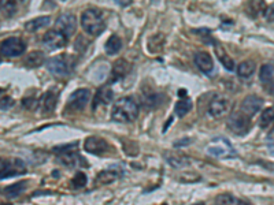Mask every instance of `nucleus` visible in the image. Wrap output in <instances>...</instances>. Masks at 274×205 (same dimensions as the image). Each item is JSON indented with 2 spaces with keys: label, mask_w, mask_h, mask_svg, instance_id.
I'll return each instance as SVG.
<instances>
[{
  "label": "nucleus",
  "mask_w": 274,
  "mask_h": 205,
  "mask_svg": "<svg viewBox=\"0 0 274 205\" xmlns=\"http://www.w3.org/2000/svg\"><path fill=\"white\" fill-rule=\"evenodd\" d=\"M139 107L132 97H121L114 102L111 119L118 123H130L137 119Z\"/></svg>",
  "instance_id": "obj_1"
},
{
  "label": "nucleus",
  "mask_w": 274,
  "mask_h": 205,
  "mask_svg": "<svg viewBox=\"0 0 274 205\" xmlns=\"http://www.w3.org/2000/svg\"><path fill=\"white\" fill-rule=\"evenodd\" d=\"M81 26H83L84 30L92 37L100 36L106 29V24L103 20L102 13L96 8H88L84 11L81 15Z\"/></svg>",
  "instance_id": "obj_2"
},
{
  "label": "nucleus",
  "mask_w": 274,
  "mask_h": 205,
  "mask_svg": "<svg viewBox=\"0 0 274 205\" xmlns=\"http://www.w3.org/2000/svg\"><path fill=\"white\" fill-rule=\"evenodd\" d=\"M71 56L69 55H59V56H55L48 60L47 63V69L48 71L57 76V77H66L69 76L73 70V64H71Z\"/></svg>",
  "instance_id": "obj_3"
},
{
  "label": "nucleus",
  "mask_w": 274,
  "mask_h": 205,
  "mask_svg": "<svg viewBox=\"0 0 274 205\" xmlns=\"http://www.w3.org/2000/svg\"><path fill=\"white\" fill-rule=\"evenodd\" d=\"M228 128L236 135H245L251 130V118L242 111L230 114L228 119Z\"/></svg>",
  "instance_id": "obj_4"
},
{
  "label": "nucleus",
  "mask_w": 274,
  "mask_h": 205,
  "mask_svg": "<svg viewBox=\"0 0 274 205\" xmlns=\"http://www.w3.org/2000/svg\"><path fill=\"white\" fill-rule=\"evenodd\" d=\"M207 154L210 156H214V157H219V159H223V157H230L233 154H236L235 149L232 147L229 140L223 138V137H219V138H215L209 144L207 147Z\"/></svg>",
  "instance_id": "obj_5"
},
{
  "label": "nucleus",
  "mask_w": 274,
  "mask_h": 205,
  "mask_svg": "<svg viewBox=\"0 0 274 205\" xmlns=\"http://www.w3.org/2000/svg\"><path fill=\"white\" fill-rule=\"evenodd\" d=\"M26 51V44L19 37H10L0 44V53L6 58H17Z\"/></svg>",
  "instance_id": "obj_6"
},
{
  "label": "nucleus",
  "mask_w": 274,
  "mask_h": 205,
  "mask_svg": "<svg viewBox=\"0 0 274 205\" xmlns=\"http://www.w3.org/2000/svg\"><path fill=\"white\" fill-rule=\"evenodd\" d=\"M26 173V167L24 161L19 159L13 160H3L0 159V179H6L10 177H17Z\"/></svg>",
  "instance_id": "obj_7"
},
{
  "label": "nucleus",
  "mask_w": 274,
  "mask_h": 205,
  "mask_svg": "<svg viewBox=\"0 0 274 205\" xmlns=\"http://www.w3.org/2000/svg\"><path fill=\"white\" fill-rule=\"evenodd\" d=\"M91 92L88 89H77L73 92L67 102V109H71L73 112H80L85 108V105L90 102Z\"/></svg>",
  "instance_id": "obj_8"
},
{
  "label": "nucleus",
  "mask_w": 274,
  "mask_h": 205,
  "mask_svg": "<svg viewBox=\"0 0 274 205\" xmlns=\"http://www.w3.org/2000/svg\"><path fill=\"white\" fill-rule=\"evenodd\" d=\"M230 105L232 102L226 96H215L211 100L210 105H209V114L211 118H222L230 111Z\"/></svg>",
  "instance_id": "obj_9"
},
{
  "label": "nucleus",
  "mask_w": 274,
  "mask_h": 205,
  "mask_svg": "<svg viewBox=\"0 0 274 205\" xmlns=\"http://www.w3.org/2000/svg\"><path fill=\"white\" fill-rule=\"evenodd\" d=\"M55 29L63 33L66 37H71L77 29V20L73 14H62L55 22Z\"/></svg>",
  "instance_id": "obj_10"
},
{
  "label": "nucleus",
  "mask_w": 274,
  "mask_h": 205,
  "mask_svg": "<svg viewBox=\"0 0 274 205\" xmlns=\"http://www.w3.org/2000/svg\"><path fill=\"white\" fill-rule=\"evenodd\" d=\"M43 43H44V45L48 50L55 51V50H59V48H63L66 43H67V37L64 36L63 33L54 29V30L45 33L44 37H43Z\"/></svg>",
  "instance_id": "obj_11"
},
{
  "label": "nucleus",
  "mask_w": 274,
  "mask_h": 205,
  "mask_svg": "<svg viewBox=\"0 0 274 205\" xmlns=\"http://www.w3.org/2000/svg\"><path fill=\"white\" fill-rule=\"evenodd\" d=\"M84 149L91 154H106L107 149H109V144L106 140H103L100 137H96V135H92V137H88L85 142H84Z\"/></svg>",
  "instance_id": "obj_12"
},
{
  "label": "nucleus",
  "mask_w": 274,
  "mask_h": 205,
  "mask_svg": "<svg viewBox=\"0 0 274 205\" xmlns=\"http://www.w3.org/2000/svg\"><path fill=\"white\" fill-rule=\"evenodd\" d=\"M263 107V100L261 97L255 96V95H251V96H247L242 102V112H244L245 115L252 118L255 116L259 111Z\"/></svg>",
  "instance_id": "obj_13"
},
{
  "label": "nucleus",
  "mask_w": 274,
  "mask_h": 205,
  "mask_svg": "<svg viewBox=\"0 0 274 205\" xmlns=\"http://www.w3.org/2000/svg\"><path fill=\"white\" fill-rule=\"evenodd\" d=\"M195 64L198 66V69L204 74L210 76L211 73L214 71V62L213 58L209 52L200 51L195 55Z\"/></svg>",
  "instance_id": "obj_14"
},
{
  "label": "nucleus",
  "mask_w": 274,
  "mask_h": 205,
  "mask_svg": "<svg viewBox=\"0 0 274 205\" xmlns=\"http://www.w3.org/2000/svg\"><path fill=\"white\" fill-rule=\"evenodd\" d=\"M58 161L66 167H77L83 163L81 157H80L78 154L76 152V148H70V149H67V151L59 152Z\"/></svg>",
  "instance_id": "obj_15"
},
{
  "label": "nucleus",
  "mask_w": 274,
  "mask_h": 205,
  "mask_svg": "<svg viewBox=\"0 0 274 205\" xmlns=\"http://www.w3.org/2000/svg\"><path fill=\"white\" fill-rule=\"evenodd\" d=\"M120 177H121V174L120 171L117 170V168H107V170H104L102 173L97 174V177H96V180H97V183H100V185H110V183H114L115 180L120 179Z\"/></svg>",
  "instance_id": "obj_16"
},
{
  "label": "nucleus",
  "mask_w": 274,
  "mask_h": 205,
  "mask_svg": "<svg viewBox=\"0 0 274 205\" xmlns=\"http://www.w3.org/2000/svg\"><path fill=\"white\" fill-rule=\"evenodd\" d=\"M215 55H217V58L219 59V62H221L223 67H225V70L228 71L236 70V64H235V62H233V59L230 58L229 55L226 53V51H225V48H222L219 44H217V47H215Z\"/></svg>",
  "instance_id": "obj_17"
},
{
  "label": "nucleus",
  "mask_w": 274,
  "mask_h": 205,
  "mask_svg": "<svg viewBox=\"0 0 274 205\" xmlns=\"http://www.w3.org/2000/svg\"><path fill=\"white\" fill-rule=\"evenodd\" d=\"M51 22V18L50 17H38V18H34V20L28 21L25 24V30L26 32H37L40 29H43L45 26L50 25Z\"/></svg>",
  "instance_id": "obj_18"
},
{
  "label": "nucleus",
  "mask_w": 274,
  "mask_h": 205,
  "mask_svg": "<svg viewBox=\"0 0 274 205\" xmlns=\"http://www.w3.org/2000/svg\"><path fill=\"white\" fill-rule=\"evenodd\" d=\"M26 187H28V182L26 180H19L17 183L7 186L4 189V196H7L8 199H15V197H18V196H21L22 193L25 192Z\"/></svg>",
  "instance_id": "obj_19"
},
{
  "label": "nucleus",
  "mask_w": 274,
  "mask_h": 205,
  "mask_svg": "<svg viewBox=\"0 0 274 205\" xmlns=\"http://www.w3.org/2000/svg\"><path fill=\"white\" fill-rule=\"evenodd\" d=\"M111 102H113V90L109 88H102L96 93L93 108H97V105H107Z\"/></svg>",
  "instance_id": "obj_20"
},
{
  "label": "nucleus",
  "mask_w": 274,
  "mask_h": 205,
  "mask_svg": "<svg viewBox=\"0 0 274 205\" xmlns=\"http://www.w3.org/2000/svg\"><path fill=\"white\" fill-rule=\"evenodd\" d=\"M58 95L55 90H48L43 96V109L44 112H54V109L57 108Z\"/></svg>",
  "instance_id": "obj_21"
},
{
  "label": "nucleus",
  "mask_w": 274,
  "mask_h": 205,
  "mask_svg": "<svg viewBox=\"0 0 274 205\" xmlns=\"http://www.w3.org/2000/svg\"><path fill=\"white\" fill-rule=\"evenodd\" d=\"M256 70V64L255 62H252V60H245V62H243V63L239 64V67H237V76L240 78H249Z\"/></svg>",
  "instance_id": "obj_22"
},
{
  "label": "nucleus",
  "mask_w": 274,
  "mask_h": 205,
  "mask_svg": "<svg viewBox=\"0 0 274 205\" xmlns=\"http://www.w3.org/2000/svg\"><path fill=\"white\" fill-rule=\"evenodd\" d=\"M122 48V40L118 37V36H111L109 40H107V43L104 45V50H106V53L110 55V56H114L117 55L118 52L121 51Z\"/></svg>",
  "instance_id": "obj_23"
},
{
  "label": "nucleus",
  "mask_w": 274,
  "mask_h": 205,
  "mask_svg": "<svg viewBox=\"0 0 274 205\" xmlns=\"http://www.w3.org/2000/svg\"><path fill=\"white\" fill-rule=\"evenodd\" d=\"M45 62V56L43 52L40 51H34V52H30L25 59V64L28 67H30V69H36V67H40L41 64Z\"/></svg>",
  "instance_id": "obj_24"
},
{
  "label": "nucleus",
  "mask_w": 274,
  "mask_h": 205,
  "mask_svg": "<svg viewBox=\"0 0 274 205\" xmlns=\"http://www.w3.org/2000/svg\"><path fill=\"white\" fill-rule=\"evenodd\" d=\"M274 125V109L268 108L265 109L259 116V126L263 130H269L270 128H273Z\"/></svg>",
  "instance_id": "obj_25"
},
{
  "label": "nucleus",
  "mask_w": 274,
  "mask_h": 205,
  "mask_svg": "<svg viewBox=\"0 0 274 205\" xmlns=\"http://www.w3.org/2000/svg\"><path fill=\"white\" fill-rule=\"evenodd\" d=\"M129 69H130V66L126 60H118L117 63L114 64V69H113V76H114V79H121L123 78L126 74L129 73Z\"/></svg>",
  "instance_id": "obj_26"
},
{
  "label": "nucleus",
  "mask_w": 274,
  "mask_h": 205,
  "mask_svg": "<svg viewBox=\"0 0 274 205\" xmlns=\"http://www.w3.org/2000/svg\"><path fill=\"white\" fill-rule=\"evenodd\" d=\"M215 205H249L242 200L233 197L232 194H219L215 199Z\"/></svg>",
  "instance_id": "obj_27"
},
{
  "label": "nucleus",
  "mask_w": 274,
  "mask_h": 205,
  "mask_svg": "<svg viewBox=\"0 0 274 205\" xmlns=\"http://www.w3.org/2000/svg\"><path fill=\"white\" fill-rule=\"evenodd\" d=\"M167 163L174 168H184V167L189 166L191 160L186 156H180V154H170L167 156Z\"/></svg>",
  "instance_id": "obj_28"
},
{
  "label": "nucleus",
  "mask_w": 274,
  "mask_h": 205,
  "mask_svg": "<svg viewBox=\"0 0 274 205\" xmlns=\"http://www.w3.org/2000/svg\"><path fill=\"white\" fill-rule=\"evenodd\" d=\"M17 11V1L15 0H4L0 4V13L3 14V17H13L14 13Z\"/></svg>",
  "instance_id": "obj_29"
},
{
  "label": "nucleus",
  "mask_w": 274,
  "mask_h": 205,
  "mask_svg": "<svg viewBox=\"0 0 274 205\" xmlns=\"http://www.w3.org/2000/svg\"><path fill=\"white\" fill-rule=\"evenodd\" d=\"M192 109V102L189 100V99H181L177 104H176V108H174V111H176V114L179 116H185L189 111Z\"/></svg>",
  "instance_id": "obj_30"
},
{
  "label": "nucleus",
  "mask_w": 274,
  "mask_h": 205,
  "mask_svg": "<svg viewBox=\"0 0 274 205\" xmlns=\"http://www.w3.org/2000/svg\"><path fill=\"white\" fill-rule=\"evenodd\" d=\"M273 76H274V71H273V67H272V64H263L261 67V70H259V78H261V81L263 83H269L273 81Z\"/></svg>",
  "instance_id": "obj_31"
},
{
  "label": "nucleus",
  "mask_w": 274,
  "mask_h": 205,
  "mask_svg": "<svg viewBox=\"0 0 274 205\" xmlns=\"http://www.w3.org/2000/svg\"><path fill=\"white\" fill-rule=\"evenodd\" d=\"M163 43H165L163 36L162 34H156V36H152L151 39L148 40V48H150L151 52H158L162 50Z\"/></svg>",
  "instance_id": "obj_32"
},
{
  "label": "nucleus",
  "mask_w": 274,
  "mask_h": 205,
  "mask_svg": "<svg viewBox=\"0 0 274 205\" xmlns=\"http://www.w3.org/2000/svg\"><path fill=\"white\" fill-rule=\"evenodd\" d=\"M248 11L252 17H258L265 11V1L263 0H252L248 4Z\"/></svg>",
  "instance_id": "obj_33"
},
{
  "label": "nucleus",
  "mask_w": 274,
  "mask_h": 205,
  "mask_svg": "<svg viewBox=\"0 0 274 205\" xmlns=\"http://www.w3.org/2000/svg\"><path fill=\"white\" fill-rule=\"evenodd\" d=\"M87 182H88V179H87V175L85 174L77 173L74 175V178L71 179V187L73 189H83L84 186L87 185Z\"/></svg>",
  "instance_id": "obj_34"
},
{
  "label": "nucleus",
  "mask_w": 274,
  "mask_h": 205,
  "mask_svg": "<svg viewBox=\"0 0 274 205\" xmlns=\"http://www.w3.org/2000/svg\"><path fill=\"white\" fill-rule=\"evenodd\" d=\"M265 17L269 22H274V3L265 10Z\"/></svg>",
  "instance_id": "obj_35"
},
{
  "label": "nucleus",
  "mask_w": 274,
  "mask_h": 205,
  "mask_svg": "<svg viewBox=\"0 0 274 205\" xmlns=\"http://www.w3.org/2000/svg\"><path fill=\"white\" fill-rule=\"evenodd\" d=\"M115 3H118L120 6H122V7H126V6H129L130 3H132V0H114Z\"/></svg>",
  "instance_id": "obj_36"
},
{
  "label": "nucleus",
  "mask_w": 274,
  "mask_h": 205,
  "mask_svg": "<svg viewBox=\"0 0 274 205\" xmlns=\"http://www.w3.org/2000/svg\"><path fill=\"white\" fill-rule=\"evenodd\" d=\"M268 90L272 93V95H274V81H272V82H269V86H268Z\"/></svg>",
  "instance_id": "obj_37"
},
{
  "label": "nucleus",
  "mask_w": 274,
  "mask_h": 205,
  "mask_svg": "<svg viewBox=\"0 0 274 205\" xmlns=\"http://www.w3.org/2000/svg\"><path fill=\"white\" fill-rule=\"evenodd\" d=\"M189 142V140H183V141H179V142H176L174 145L177 148H180V145H184V144H188Z\"/></svg>",
  "instance_id": "obj_38"
},
{
  "label": "nucleus",
  "mask_w": 274,
  "mask_h": 205,
  "mask_svg": "<svg viewBox=\"0 0 274 205\" xmlns=\"http://www.w3.org/2000/svg\"><path fill=\"white\" fill-rule=\"evenodd\" d=\"M179 96H180V97H185V96H186V90H185V89L180 90V92H179Z\"/></svg>",
  "instance_id": "obj_39"
},
{
  "label": "nucleus",
  "mask_w": 274,
  "mask_h": 205,
  "mask_svg": "<svg viewBox=\"0 0 274 205\" xmlns=\"http://www.w3.org/2000/svg\"><path fill=\"white\" fill-rule=\"evenodd\" d=\"M195 205H204L203 203H199V204H195Z\"/></svg>",
  "instance_id": "obj_40"
}]
</instances>
